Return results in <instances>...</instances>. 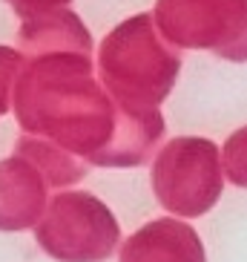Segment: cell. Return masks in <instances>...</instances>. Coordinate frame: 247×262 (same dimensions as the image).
<instances>
[{
    "instance_id": "5b68a950",
    "label": "cell",
    "mask_w": 247,
    "mask_h": 262,
    "mask_svg": "<svg viewBox=\"0 0 247 262\" xmlns=\"http://www.w3.org/2000/svg\"><path fill=\"white\" fill-rule=\"evenodd\" d=\"M227 156V176L233 185L247 187V130H239L224 147Z\"/></svg>"
},
{
    "instance_id": "277c9868",
    "label": "cell",
    "mask_w": 247,
    "mask_h": 262,
    "mask_svg": "<svg viewBox=\"0 0 247 262\" xmlns=\"http://www.w3.org/2000/svg\"><path fill=\"white\" fill-rule=\"evenodd\" d=\"M121 262H204V248L190 225L155 219L127 239Z\"/></svg>"
},
{
    "instance_id": "6da1fadb",
    "label": "cell",
    "mask_w": 247,
    "mask_h": 262,
    "mask_svg": "<svg viewBox=\"0 0 247 262\" xmlns=\"http://www.w3.org/2000/svg\"><path fill=\"white\" fill-rule=\"evenodd\" d=\"M35 239L58 262H101L118 245V222L92 193H61L35 225Z\"/></svg>"
},
{
    "instance_id": "3957f363",
    "label": "cell",
    "mask_w": 247,
    "mask_h": 262,
    "mask_svg": "<svg viewBox=\"0 0 247 262\" xmlns=\"http://www.w3.org/2000/svg\"><path fill=\"white\" fill-rule=\"evenodd\" d=\"M52 187L26 150L17 147V156L0 162V231H26L35 228L46 208V190Z\"/></svg>"
},
{
    "instance_id": "7a4b0ae2",
    "label": "cell",
    "mask_w": 247,
    "mask_h": 262,
    "mask_svg": "<svg viewBox=\"0 0 247 262\" xmlns=\"http://www.w3.org/2000/svg\"><path fill=\"white\" fill-rule=\"evenodd\" d=\"M153 190L170 213H207L221 196V170H218L216 147L201 139L172 141L155 159Z\"/></svg>"
}]
</instances>
